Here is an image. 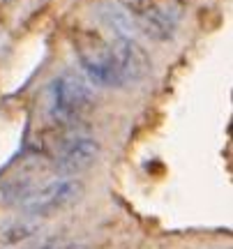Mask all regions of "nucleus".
Returning a JSON list of instances; mask_svg holds the SVG:
<instances>
[{
  "label": "nucleus",
  "mask_w": 233,
  "mask_h": 249,
  "mask_svg": "<svg viewBox=\"0 0 233 249\" xmlns=\"http://www.w3.org/2000/svg\"><path fill=\"white\" fill-rule=\"evenodd\" d=\"M108 44H111V51H113V58H116L118 74H120L123 86L143 81L150 74V67H153L150 65V55L145 53L143 46L139 44V42H134L132 37L118 35Z\"/></svg>",
  "instance_id": "20e7f679"
},
{
  "label": "nucleus",
  "mask_w": 233,
  "mask_h": 249,
  "mask_svg": "<svg viewBox=\"0 0 233 249\" xmlns=\"http://www.w3.org/2000/svg\"><path fill=\"white\" fill-rule=\"evenodd\" d=\"M99 155V143L90 136H72L60 143L55 152L54 169L60 176H76L81 171L90 169Z\"/></svg>",
  "instance_id": "39448f33"
},
{
  "label": "nucleus",
  "mask_w": 233,
  "mask_h": 249,
  "mask_svg": "<svg viewBox=\"0 0 233 249\" xmlns=\"http://www.w3.org/2000/svg\"><path fill=\"white\" fill-rule=\"evenodd\" d=\"M83 182L74 178H63L54 180L44 185L42 189H33L30 194H26L18 205L28 217H51L54 213H60L65 208H70L83 196Z\"/></svg>",
  "instance_id": "7ed1b4c3"
},
{
  "label": "nucleus",
  "mask_w": 233,
  "mask_h": 249,
  "mask_svg": "<svg viewBox=\"0 0 233 249\" xmlns=\"http://www.w3.org/2000/svg\"><path fill=\"white\" fill-rule=\"evenodd\" d=\"M92 107V90L86 76L63 71L49 86V113L55 123L74 124Z\"/></svg>",
  "instance_id": "f257e3e1"
},
{
  "label": "nucleus",
  "mask_w": 233,
  "mask_h": 249,
  "mask_svg": "<svg viewBox=\"0 0 233 249\" xmlns=\"http://www.w3.org/2000/svg\"><path fill=\"white\" fill-rule=\"evenodd\" d=\"M120 2H123L132 14H139V12H143L145 7H150V5H153V0H120Z\"/></svg>",
  "instance_id": "6e6552de"
},
{
  "label": "nucleus",
  "mask_w": 233,
  "mask_h": 249,
  "mask_svg": "<svg viewBox=\"0 0 233 249\" xmlns=\"http://www.w3.org/2000/svg\"><path fill=\"white\" fill-rule=\"evenodd\" d=\"M35 231H37L35 224H14V226H9L5 231H0V240L2 242H18V240L30 238Z\"/></svg>",
  "instance_id": "0eeeda50"
},
{
  "label": "nucleus",
  "mask_w": 233,
  "mask_h": 249,
  "mask_svg": "<svg viewBox=\"0 0 233 249\" xmlns=\"http://www.w3.org/2000/svg\"><path fill=\"white\" fill-rule=\"evenodd\" d=\"M42 249H86L81 245H58V247H42Z\"/></svg>",
  "instance_id": "1a4fd4ad"
},
{
  "label": "nucleus",
  "mask_w": 233,
  "mask_h": 249,
  "mask_svg": "<svg viewBox=\"0 0 233 249\" xmlns=\"http://www.w3.org/2000/svg\"><path fill=\"white\" fill-rule=\"evenodd\" d=\"M180 12L176 5H160L153 2L150 7L136 14V23L148 37H153L157 42H166L173 37L176 28H178Z\"/></svg>",
  "instance_id": "423d86ee"
},
{
  "label": "nucleus",
  "mask_w": 233,
  "mask_h": 249,
  "mask_svg": "<svg viewBox=\"0 0 233 249\" xmlns=\"http://www.w3.org/2000/svg\"><path fill=\"white\" fill-rule=\"evenodd\" d=\"M74 49L79 55V62L90 83L104 86V88H120L123 81L118 74V65L111 51V44L97 33H76L74 37Z\"/></svg>",
  "instance_id": "f03ea898"
}]
</instances>
